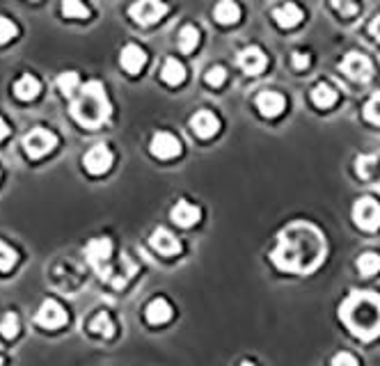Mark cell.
<instances>
[{"label": "cell", "mask_w": 380, "mask_h": 366, "mask_svg": "<svg viewBox=\"0 0 380 366\" xmlns=\"http://www.w3.org/2000/svg\"><path fill=\"white\" fill-rule=\"evenodd\" d=\"M325 254V241L307 222H296L287 227L278 238V248L273 252L275 266L289 273H309L321 264Z\"/></svg>", "instance_id": "cell-1"}, {"label": "cell", "mask_w": 380, "mask_h": 366, "mask_svg": "<svg viewBox=\"0 0 380 366\" xmlns=\"http://www.w3.org/2000/svg\"><path fill=\"white\" fill-rule=\"evenodd\" d=\"M339 313L355 337L374 339L380 334V295L353 293L341 304Z\"/></svg>", "instance_id": "cell-2"}, {"label": "cell", "mask_w": 380, "mask_h": 366, "mask_svg": "<svg viewBox=\"0 0 380 366\" xmlns=\"http://www.w3.org/2000/svg\"><path fill=\"white\" fill-rule=\"evenodd\" d=\"M110 101L99 80H89L78 89L76 99L71 101V117L85 129H99L110 117Z\"/></svg>", "instance_id": "cell-3"}, {"label": "cell", "mask_w": 380, "mask_h": 366, "mask_svg": "<svg viewBox=\"0 0 380 366\" xmlns=\"http://www.w3.org/2000/svg\"><path fill=\"white\" fill-rule=\"evenodd\" d=\"M55 147H57L55 133L48 129H42V126H37V129H33L24 138V149L30 158H42V156L53 152Z\"/></svg>", "instance_id": "cell-4"}, {"label": "cell", "mask_w": 380, "mask_h": 366, "mask_svg": "<svg viewBox=\"0 0 380 366\" xmlns=\"http://www.w3.org/2000/svg\"><path fill=\"white\" fill-rule=\"evenodd\" d=\"M353 220L364 231H376L380 227V204L374 197H362L353 206Z\"/></svg>", "instance_id": "cell-5"}, {"label": "cell", "mask_w": 380, "mask_h": 366, "mask_svg": "<svg viewBox=\"0 0 380 366\" xmlns=\"http://www.w3.org/2000/svg\"><path fill=\"white\" fill-rule=\"evenodd\" d=\"M131 19L140 26H152L168 14V5L163 0H138L131 5Z\"/></svg>", "instance_id": "cell-6"}, {"label": "cell", "mask_w": 380, "mask_h": 366, "mask_svg": "<svg viewBox=\"0 0 380 366\" xmlns=\"http://www.w3.org/2000/svg\"><path fill=\"white\" fill-rule=\"evenodd\" d=\"M341 71H344L351 80L367 83L371 78V73H374V64H371V60L367 55L351 51V53H346V57L341 60Z\"/></svg>", "instance_id": "cell-7"}, {"label": "cell", "mask_w": 380, "mask_h": 366, "mask_svg": "<svg viewBox=\"0 0 380 366\" xmlns=\"http://www.w3.org/2000/svg\"><path fill=\"white\" fill-rule=\"evenodd\" d=\"M37 325L44 327V330H57L66 323V311L62 309V304H57L55 300H46L37 311Z\"/></svg>", "instance_id": "cell-8"}, {"label": "cell", "mask_w": 380, "mask_h": 366, "mask_svg": "<svg viewBox=\"0 0 380 366\" xmlns=\"http://www.w3.org/2000/svg\"><path fill=\"white\" fill-rule=\"evenodd\" d=\"M83 165L89 174H106L110 165H113V152H110L106 145H94L85 154Z\"/></svg>", "instance_id": "cell-9"}, {"label": "cell", "mask_w": 380, "mask_h": 366, "mask_svg": "<svg viewBox=\"0 0 380 366\" xmlns=\"http://www.w3.org/2000/svg\"><path fill=\"white\" fill-rule=\"evenodd\" d=\"M152 154L161 161L177 158V156L181 154V142H179L172 133L161 131L152 138Z\"/></svg>", "instance_id": "cell-10"}, {"label": "cell", "mask_w": 380, "mask_h": 366, "mask_svg": "<svg viewBox=\"0 0 380 366\" xmlns=\"http://www.w3.org/2000/svg\"><path fill=\"white\" fill-rule=\"evenodd\" d=\"M238 64H241V69L248 73V76H259V73L266 69L268 60L259 46H248L238 53Z\"/></svg>", "instance_id": "cell-11"}, {"label": "cell", "mask_w": 380, "mask_h": 366, "mask_svg": "<svg viewBox=\"0 0 380 366\" xmlns=\"http://www.w3.org/2000/svg\"><path fill=\"white\" fill-rule=\"evenodd\" d=\"M110 254H113V243H110L108 238H92L85 248V257L99 273H101V266L110 259Z\"/></svg>", "instance_id": "cell-12"}, {"label": "cell", "mask_w": 380, "mask_h": 366, "mask_svg": "<svg viewBox=\"0 0 380 366\" xmlns=\"http://www.w3.org/2000/svg\"><path fill=\"white\" fill-rule=\"evenodd\" d=\"M190 126L199 138L206 140V138H213L215 133H218L220 122H218V117H215L213 113H208V110H199V113L190 119Z\"/></svg>", "instance_id": "cell-13"}, {"label": "cell", "mask_w": 380, "mask_h": 366, "mask_svg": "<svg viewBox=\"0 0 380 366\" xmlns=\"http://www.w3.org/2000/svg\"><path fill=\"white\" fill-rule=\"evenodd\" d=\"M149 243H152V248L156 252L165 254V257H172V254H177L179 250H181V243H179V238H174L168 229H156Z\"/></svg>", "instance_id": "cell-14"}, {"label": "cell", "mask_w": 380, "mask_h": 366, "mask_svg": "<svg viewBox=\"0 0 380 366\" xmlns=\"http://www.w3.org/2000/svg\"><path fill=\"white\" fill-rule=\"evenodd\" d=\"M119 62L129 73H138L147 64V53L136 44H129V46H124L122 55H119Z\"/></svg>", "instance_id": "cell-15"}, {"label": "cell", "mask_w": 380, "mask_h": 366, "mask_svg": "<svg viewBox=\"0 0 380 366\" xmlns=\"http://www.w3.org/2000/svg\"><path fill=\"white\" fill-rule=\"evenodd\" d=\"M257 108L264 117H278L284 110V96L278 92H262L257 96Z\"/></svg>", "instance_id": "cell-16"}, {"label": "cell", "mask_w": 380, "mask_h": 366, "mask_svg": "<svg viewBox=\"0 0 380 366\" xmlns=\"http://www.w3.org/2000/svg\"><path fill=\"white\" fill-rule=\"evenodd\" d=\"M172 220L179 227H192L199 220V208L186 199L177 201L174 208H172Z\"/></svg>", "instance_id": "cell-17"}, {"label": "cell", "mask_w": 380, "mask_h": 366, "mask_svg": "<svg viewBox=\"0 0 380 366\" xmlns=\"http://www.w3.org/2000/svg\"><path fill=\"white\" fill-rule=\"evenodd\" d=\"M273 19L280 28H296L302 21V10L296 3H287L273 12Z\"/></svg>", "instance_id": "cell-18"}, {"label": "cell", "mask_w": 380, "mask_h": 366, "mask_svg": "<svg viewBox=\"0 0 380 366\" xmlns=\"http://www.w3.org/2000/svg\"><path fill=\"white\" fill-rule=\"evenodd\" d=\"M145 316H147V323L163 325V323H168V320L172 318V307H170L168 300H163V298H156V300H152L147 304Z\"/></svg>", "instance_id": "cell-19"}, {"label": "cell", "mask_w": 380, "mask_h": 366, "mask_svg": "<svg viewBox=\"0 0 380 366\" xmlns=\"http://www.w3.org/2000/svg\"><path fill=\"white\" fill-rule=\"evenodd\" d=\"M39 89H42L39 80H37L35 76H30V73L21 76L17 83H14V94H17V99H21V101H33V99H37Z\"/></svg>", "instance_id": "cell-20"}, {"label": "cell", "mask_w": 380, "mask_h": 366, "mask_svg": "<svg viewBox=\"0 0 380 366\" xmlns=\"http://www.w3.org/2000/svg\"><path fill=\"white\" fill-rule=\"evenodd\" d=\"M213 14H215V21H218V24L232 26L241 19V7H238L234 0H220V3L215 5Z\"/></svg>", "instance_id": "cell-21"}, {"label": "cell", "mask_w": 380, "mask_h": 366, "mask_svg": "<svg viewBox=\"0 0 380 366\" xmlns=\"http://www.w3.org/2000/svg\"><path fill=\"white\" fill-rule=\"evenodd\" d=\"M161 78L165 80L168 85H181L183 78H186L183 64L179 62V60H174V57L165 60V64H163V69H161Z\"/></svg>", "instance_id": "cell-22"}, {"label": "cell", "mask_w": 380, "mask_h": 366, "mask_svg": "<svg viewBox=\"0 0 380 366\" xmlns=\"http://www.w3.org/2000/svg\"><path fill=\"white\" fill-rule=\"evenodd\" d=\"M311 101H314L316 108H330L337 103V92H334V87H330L327 83H318L314 89H311Z\"/></svg>", "instance_id": "cell-23"}, {"label": "cell", "mask_w": 380, "mask_h": 366, "mask_svg": "<svg viewBox=\"0 0 380 366\" xmlns=\"http://www.w3.org/2000/svg\"><path fill=\"white\" fill-rule=\"evenodd\" d=\"M89 330H92L94 334H99V337H113L115 334V323L113 318H110V313L106 311H99L96 316L89 320Z\"/></svg>", "instance_id": "cell-24"}, {"label": "cell", "mask_w": 380, "mask_h": 366, "mask_svg": "<svg viewBox=\"0 0 380 366\" xmlns=\"http://www.w3.org/2000/svg\"><path fill=\"white\" fill-rule=\"evenodd\" d=\"M197 44H199V30L195 26H183L181 33H179V48L183 53H190V51H195Z\"/></svg>", "instance_id": "cell-25"}, {"label": "cell", "mask_w": 380, "mask_h": 366, "mask_svg": "<svg viewBox=\"0 0 380 366\" xmlns=\"http://www.w3.org/2000/svg\"><path fill=\"white\" fill-rule=\"evenodd\" d=\"M357 271L362 275H376L380 271V254L364 252L362 257H357Z\"/></svg>", "instance_id": "cell-26"}, {"label": "cell", "mask_w": 380, "mask_h": 366, "mask_svg": "<svg viewBox=\"0 0 380 366\" xmlns=\"http://www.w3.org/2000/svg\"><path fill=\"white\" fill-rule=\"evenodd\" d=\"M57 87H60V92H62L64 96H71V94L80 87L78 73H76V71H64V73H60V76H57Z\"/></svg>", "instance_id": "cell-27"}, {"label": "cell", "mask_w": 380, "mask_h": 366, "mask_svg": "<svg viewBox=\"0 0 380 366\" xmlns=\"http://www.w3.org/2000/svg\"><path fill=\"white\" fill-rule=\"evenodd\" d=\"M62 14L66 19H87L89 10L83 0H62Z\"/></svg>", "instance_id": "cell-28"}, {"label": "cell", "mask_w": 380, "mask_h": 366, "mask_svg": "<svg viewBox=\"0 0 380 366\" xmlns=\"http://www.w3.org/2000/svg\"><path fill=\"white\" fill-rule=\"evenodd\" d=\"M19 261L17 250H12L5 241H0V273H10Z\"/></svg>", "instance_id": "cell-29"}, {"label": "cell", "mask_w": 380, "mask_h": 366, "mask_svg": "<svg viewBox=\"0 0 380 366\" xmlns=\"http://www.w3.org/2000/svg\"><path fill=\"white\" fill-rule=\"evenodd\" d=\"M376 167H378L376 156H360V158L355 161V172H357V176H362V179H369L374 174Z\"/></svg>", "instance_id": "cell-30"}, {"label": "cell", "mask_w": 380, "mask_h": 366, "mask_svg": "<svg viewBox=\"0 0 380 366\" xmlns=\"http://www.w3.org/2000/svg\"><path fill=\"white\" fill-rule=\"evenodd\" d=\"M0 334H3L5 339H14L19 334V318L17 313H5L3 320H0Z\"/></svg>", "instance_id": "cell-31"}, {"label": "cell", "mask_w": 380, "mask_h": 366, "mask_svg": "<svg viewBox=\"0 0 380 366\" xmlns=\"http://www.w3.org/2000/svg\"><path fill=\"white\" fill-rule=\"evenodd\" d=\"M364 117H367V122L371 124H380V92H376L364 103Z\"/></svg>", "instance_id": "cell-32"}, {"label": "cell", "mask_w": 380, "mask_h": 366, "mask_svg": "<svg viewBox=\"0 0 380 366\" xmlns=\"http://www.w3.org/2000/svg\"><path fill=\"white\" fill-rule=\"evenodd\" d=\"M17 24L14 21H10L7 17H0V44H7L12 42L14 37H17Z\"/></svg>", "instance_id": "cell-33"}, {"label": "cell", "mask_w": 380, "mask_h": 366, "mask_svg": "<svg viewBox=\"0 0 380 366\" xmlns=\"http://www.w3.org/2000/svg\"><path fill=\"white\" fill-rule=\"evenodd\" d=\"M225 78H227V71L222 69V66H211V69L204 73V80L208 87H220L225 83Z\"/></svg>", "instance_id": "cell-34"}, {"label": "cell", "mask_w": 380, "mask_h": 366, "mask_svg": "<svg viewBox=\"0 0 380 366\" xmlns=\"http://www.w3.org/2000/svg\"><path fill=\"white\" fill-rule=\"evenodd\" d=\"M332 7L341 14V17H355L357 14L355 0H332Z\"/></svg>", "instance_id": "cell-35"}, {"label": "cell", "mask_w": 380, "mask_h": 366, "mask_svg": "<svg viewBox=\"0 0 380 366\" xmlns=\"http://www.w3.org/2000/svg\"><path fill=\"white\" fill-rule=\"evenodd\" d=\"M332 366H357V360L351 353H337L332 357Z\"/></svg>", "instance_id": "cell-36"}, {"label": "cell", "mask_w": 380, "mask_h": 366, "mask_svg": "<svg viewBox=\"0 0 380 366\" xmlns=\"http://www.w3.org/2000/svg\"><path fill=\"white\" fill-rule=\"evenodd\" d=\"M291 64L296 66V69H307V66H309V55L302 53V51H296V53L291 55Z\"/></svg>", "instance_id": "cell-37"}, {"label": "cell", "mask_w": 380, "mask_h": 366, "mask_svg": "<svg viewBox=\"0 0 380 366\" xmlns=\"http://www.w3.org/2000/svg\"><path fill=\"white\" fill-rule=\"evenodd\" d=\"M369 33H371V37H374L376 42H380V14H378V17H374V21H371Z\"/></svg>", "instance_id": "cell-38"}, {"label": "cell", "mask_w": 380, "mask_h": 366, "mask_svg": "<svg viewBox=\"0 0 380 366\" xmlns=\"http://www.w3.org/2000/svg\"><path fill=\"white\" fill-rule=\"evenodd\" d=\"M7 133H10V126H7V122L3 117H0V140L7 138Z\"/></svg>", "instance_id": "cell-39"}, {"label": "cell", "mask_w": 380, "mask_h": 366, "mask_svg": "<svg viewBox=\"0 0 380 366\" xmlns=\"http://www.w3.org/2000/svg\"><path fill=\"white\" fill-rule=\"evenodd\" d=\"M241 366H255V364H250V362H243Z\"/></svg>", "instance_id": "cell-40"}, {"label": "cell", "mask_w": 380, "mask_h": 366, "mask_svg": "<svg viewBox=\"0 0 380 366\" xmlns=\"http://www.w3.org/2000/svg\"><path fill=\"white\" fill-rule=\"evenodd\" d=\"M0 364H3V360H0Z\"/></svg>", "instance_id": "cell-41"}]
</instances>
